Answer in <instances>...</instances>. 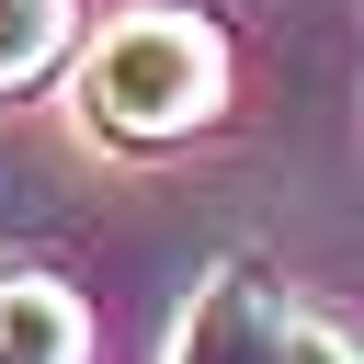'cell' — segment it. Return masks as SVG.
I'll return each mask as SVG.
<instances>
[{
  "instance_id": "cell-1",
  "label": "cell",
  "mask_w": 364,
  "mask_h": 364,
  "mask_svg": "<svg viewBox=\"0 0 364 364\" xmlns=\"http://www.w3.org/2000/svg\"><path fill=\"white\" fill-rule=\"evenodd\" d=\"M216 102H228V46L205 11H171V0L114 11L102 46L80 57V114L125 148H171V136L216 125Z\"/></svg>"
},
{
  "instance_id": "cell-2",
  "label": "cell",
  "mask_w": 364,
  "mask_h": 364,
  "mask_svg": "<svg viewBox=\"0 0 364 364\" xmlns=\"http://www.w3.org/2000/svg\"><path fill=\"white\" fill-rule=\"evenodd\" d=\"M171 364H284V296H273L250 262H228V273L193 296Z\"/></svg>"
},
{
  "instance_id": "cell-3",
  "label": "cell",
  "mask_w": 364,
  "mask_h": 364,
  "mask_svg": "<svg viewBox=\"0 0 364 364\" xmlns=\"http://www.w3.org/2000/svg\"><path fill=\"white\" fill-rule=\"evenodd\" d=\"M0 364H91V307L34 262H0Z\"/></svg>"
},
{
  "instance_id": "cell-4",
  "label": "cell",
  "mask_w": 364,
  "mask_h": 364,
  "mask_svg": "<svg viewBox=\"0 0 364 364\" xmlns=\"http://www.w3.org/2000/svg\"><path fill=\"white\" fill-rule=\"evenodd\" d=\"M68 23H80V0H0V102L68 57Z\"/></svg>"
},
{
  "instance_id": "cell-5",
  "label": "cell",
  "mask_w": 364,
  "mask_h": 364,
  "mask_svg": "<svg viewBox=\"0 0 364 364\" xmlns=\"http://www.w3.org/2000/svg\"><path fill=\"white\" fill-rule=\"evenodd\" d=\"M284 364H364V341L330 318H284Z\"/></svg>"
}]
</instances>
